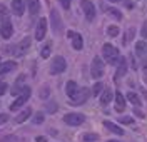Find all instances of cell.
Segmentation results:
<instances>
[{
  "label": "cell",
  "mask_w": 147,
  "mask_h": 142,
  "mask_svg": "<svg viewBox=\"0 0 147 142\" xmlns=\"http://www.w3.org/2000/svg\"><path fill=\"white\" fill-rule=\"evenodd\" d=\"M120 52L117 47H114L112 44H105L104 47H102V59L107 62V64H110V65H114V64H117L120 59Z\"/></svg>",
  "instance_id": "obj_1"
},
{
  "label": "cell",
  "mask_w": 147,
  "mask_h": 142,
  "mask_svg": "<svg viewBox=\"0 0 147 142\" xmlns=\"http://www.w3.org/2000/svg\"><path fill=\"white\" fill-rule=\"evenodd\" d=\"M30 94H32L30 87H28V85H25V87H24V90L20 92V95H18V97L15 99V100H13V102H12V105H10V110H12V112L18 110V109H20V107H22V105H24V104H25V102L28 100Z\"/></svg>",
  "instance_id": "obj_2"
},
{
  "label": "cell",
  "mask_w": 147,
  "mask_h": 142,
  "mask_svg": "<svg viewBox=\"0 0 147 142\" xmlns=\"http://www.w3.org/2000/svg\"><path fill=\"white\" fill-rule=\"evenodd\" d=\"M90 75L92 79H100L104 75V60L100 57H94L90 64Z\"/></svg>",
  "instance_id": "obj_3"
},
{
  "label": "cell",
  "mask_w": 147,
  "mask_h": 142,
  "mask_svg": "<svg viewBox=\"0 0 147 142\" xmlns=\"http://www.w3.org/2000/svg\"><path fill=\"white\" fill-rule=\"evenodd\" d=\"M64 122L67 125H72V127H77V125H80V124L85 122V115L84 114H79V112H70L64 115Z\"/></svg>",
  "instance_id": "obj_4"
},
{
  "label": "cell",
  "mask_w": 147,
  "mask_h": 142,
  "mask_svg": "<svg viewBox=\"0 0 147 142\" xmlns=\"http://www.w3.org/2000/svg\"><path fill=\"white\" fill-rule=\"evenodd\" d=\"M65 69H67V62H65L64 57H62V55L54 57V60H52V65H50L52 74H54V75H59V74L65 72Z\"/></svg>",
  "instance_id": "obj_5"
},
{
  "label": "cell",
  "mask_w": 147,
  "mask_h": 142,
  "mask_svg": "<svg viewBox=\"0 0 147 142\" xmlns=\"http://www.w3.org/2000/svg\"><path fill=\"white\" fill-rule=\"evenodd\" d=\"M89 95H90V90H89V89H85V87H82V89H79V92L70 99V104H72V105L85 104V102H87V99H89Z\"/></svg>",
  "instance_id": "obj_6"
},
{
  "label": "cell",
  "mask_w": 147,
  "mask_h": 142,
  "mask_svg": "<svg viewBox=\"0 0 147 142\" xmlns=\"http://www.w3.org/2000/svg\"><path fill=\"white\" fill-rule=\"evenodd\" d=\"M12 34H13V25H12V22H10L9 17L0 20V35L7 40V38L12 37Z\"/></svg>",
  "instance_id": "obj_7"
},
{
  "label": "cell",
  "mask_w": 147,
  "mask_h": 142,
  "mask_svg": "<svg viewBox=\"0 0 147 142\" xmlns=\"http://www.w3.org/2000/svg\"><path fill=\"white\" fill-rule=\"evenodd\" d=\"M80 5H82V10H84V15H85V19L92 22L94 17H95V7H94V3H92L90 0H82L80 2Z\"/></svg>",
  "instance_id": "obj_8"
},
{
  "label": "cell",
  "mask_w": 147,
  "mask_h": 142,
  "mask_svg": "<svg viewBox=\"0 0 147 142\" xmlns=\"http://www.w3.org/2000/svg\"><path fill=\"white\" fill-rule=\"evenodd\" d=\"M30 42H32V40H30V37H25L22 42H20V44H17V45H15V48H13V55H15V57L24 55L28 48H30Z\"/></svg>",
  "instance_id": "obj_9"
},
{
  "label": "cell",
  "mask_w": 147,
  "mask_h": 142,
  "mask_svg": "<svg viewBox=\"0 0 147 142\" xmlns=\"http://www.w3.org/2000/svg\"><path fill=\"white\" fill-rule=\"evenodd\" d=\"M67 35L70 37V40H72V47L75 48V50H82L84 38H82L80 34H77V32H74V30H69V32H67Z\"/></svg>",
  "instance_id": "obj_10"
},
{
  "label": "cell",
  "mask_w": 147,
  "mask_h": 142,
  "mask_svg": "<svg viewBox=\"0 0 147 142\" xmlns=\"http://www.w3.org/2000/svg\"><path fill=\"white\" fill-rule=\"evenodd\" d=\"M45 34H47V19H40L35 28V38L40 42V40H44Z\"/></svg>",
  "instance_id": "obj_11"
},
{
  "label": "cell",
  "mask_w": 147,
  "mask_h": 142,
  "mask_svg": "<svg viewBox=\"0 0 147 142\" xmlns=\"http://www.w3.org/2000/svg\"><path fill=\"white\" fill-rule=\"evenodd\" d=\"M50 22H52L54 32H60L62 30V20H60V15H59V12L55 9H52V12H50Z\"/></svg>",
  "instance_id": "obj_12"
},
{
  "label": "cell",
  "mask_w": 147,
  "mask_h": 142,
  "mask_svg": "<svg viewBox=\"0 0 147 142\" xmlns=\"http://www.w3.org/2000/svg\"><path fill=\"white\" fill-rule=\"evenodd\" d=\"M25 2L24 0H13L12 2V12H13V15H17V17H22L24 15V12H25Z\"/></svg>",
  "instance_id": "obj_13"
},
{
  "label": "cell",
  "mask_w": 147,
  "mask_h": 142,
  "mask_svg": "<svg viewBox=\"0 0 147 142\" xmlns=\"http://www.w3.org/2000/svg\"><path fill=\"white\" fill-rule=\"evenodd\" d=\"M15 69H17V62H13V60H7V62L0 64V75H5V74L12 72V70H15Z\"/></svg>",
  "instance_id": "obj_14"
},
{
  "label": "cell",
  "mask_w": 147,
  "mask_h": 142,
  "mask_svg": "<svg viewBox=\"0 0 147 142\" xmlns=\"http://www.w3.org/2000/svg\"><path fill=\"white\" fill-rule=\"evenodd\" d=\"M77 92H79V85H77V82L69 80V82H67V85H65V94H67V97H70V99H72Z\"/></svg>",
  "instance_id": "obj_15"
},
{
  "label": "cell",
  "mask_w": 147,
  "mask_h": 142,
  "mask_svg": "<svg viewBox=\"0 0 147 142\" xmlns=\"http://www.w3.org/2000/svg\"><path fill=\"white\" fill-rule=\"evenodd\" d=\"M114 99H115V110H117V112H122V110L125 109V99H124V95L120 94V90L115 92Z\"/></svg>",
  "instance_id": "obj_16"
},
{
  "label": "cell",
  "mask_w": 147,
  "mask_h": 142,
  "mask_svg": "<svg viewBox=\"0 0 147 142\" xmlns=\"http://www.w3.org/2000/svg\"><path fill=\"white\" fill-rule=\"evenodd\" d=\"M104 125H105V129L110 131V132L117 134V135H124V131H122V127H119L117 124L110 122V120H104Z\"/></svg>",
  "instance_id": "obj_17"
},
{
  "label": "cell",
  "mask_w": 147,
  "mask_h": 142,
  "mask_svg": "<svg viewBox=\"0 0 147 142\" xmlns=\"http://www.w3.org/2000/svg\"><path fill=\"white\" fill-rule=\"evenodd\" d=\"M136 54L139 57H147V42L146 40H139L136 44Z\"/></svg>",
  "instance_id": "obj_18"
},
{
  "label": "cell",
  "mask_w": 147,
  "mask_h": 142,
  "mask_svg": "<svg viewBox=\"0 0 147 142\" xmlns=\"http://www.w3.org/2000/svg\"><path fill=\"white\" fill-rule=\"evenodd\" d=\"M112 99H114V92H112V89H105L100 95V104L102 105H107L112 102Z\"/></svg>",
  "instance_id": "obj_19"
},
{
  "label": "cell",
  "mask_w": 147,
  "mask_h": 142,
  "mask_svg": "<svg viewBox=\"0 0 147 142\" xmlns=\"http://www.w3.org/2000/svg\"><path fill=\"white\" fill-rule=\"evenodd\" d=\"M27 9L30 12V15H37L40 10V2L38 0H27Z\"/></svg>",
  "instance_id": "obj_20"
},
{
  "label": "cell",
  "mask_w": 147,
  "mask_h": 142,
  "mask_svg": "<svg viewBox=\"0 0 147 142\" xmlns=\"http://www.w3.org/2000/svg\"><path fill=\"white\" fill-rule=\"evenodd\" d=\"M125 72H127V60H125L124 57H120V64H119V67H117L115 80H117L119 77H124V75H125Z\"/></svg>",
  "instance_id": "obj_21"
},
{
  "label": "cell",
  "mask_w": 147,
  "mask_h": 142,
  "mask_svg": "<svg viewBox=\"0 0 147 142\" xmlns=\"http://www.w3.org/2000/svg\"><path fill=\"white\" fill-rule=\"evenodd\" d=\"M32 115V109H25V110H22V112L18 114L17 117H15V124H22V122H25L28 117Z\"/></svg>",
  "instance_id": "obj_22"
},
{
  "label": "cell",
  "mask_w": 147,
  "mask_h": 142,
  "mask_svg": "<svg viewBox=\"0 0 147 142\" xmlns=\"http://www.w3.org/2000/svg\"><path fill=\"white\" fill-rule=\"evenodd\" d=\"M24 79H25L24 75H20V77L17 79V82H15V87H12V95H18L20 92H22V90H24V87H25V85H22Z\"/></svg>",
  "instance_id": "obj_23"
},
{
  "label": "cell",
  "mask_w": 147,
  "mask_h": 142,
  "mask_svg": "<svg viewBox=\"0 0 147 142\" xmlns=\"http://www.w3.org/2000/svg\"><path fill=\"white\" fill-rule=\"evenodd\" d=\"M127 100L132 105H136V107H140V104H142V102H140V99H139V95L136 94V92H129V94H127Z\"/></svg>",
  "instance_id": "obj_24"
},
{
  "label": "cell",
  "mask_w": 147,
  "mask_h": 142,
  "mask_svg": "<svg viewBox=\"0 0 147 142\" xmlns=\"http://www.w3.org/2000/svg\"><path fill=\"white\" fill-rule=\"evenodd\" d=\"M50 52H52V42H47L45 45H44V48H42V52H40V57L42 59H49Z\"/></svg>",
  "instance_id": "obj_25"
},
{
  "label": "cell",
  "mask_w": 147,
  "mask_h": 142,
  "mask_svg": "<svg viewBox=\"0 0 147 142\" xmlns=\"http://www.w3.org/2000/svg\"><path fill=\"white\" fill-rule=\"evenodd\" d=\"M105 12L109 13L110 17H114V19H117V20L122 19V13H120V10H117V9H112V7H109V9L105 10Z\"/></svg>",
  "instance_id": "obj_26"
},
{
  "label": "cell",
  "mask_w": 147,
  "mask_h": 142,
  "mask_svg": "<svg viewBox=\"0 0 147 142\" xmlns=\"http://www.w3.org/2000/svg\"><path fill=\"white\" fill-rule=\"evenodd\" d=\"M107 34H109L110 37H117V35H119V27L109 25V27H107Z\"/></svg>",
  "instance_id": "obj_27"
},
{
  "label": "cell",
  "mask_w": 147,
  "mask_h": 142,
  "mask_svg": "<svg viewBox=\"0 0 147 142\" xmlns=\"http://www.w3.org/2000/svg\"><path fill=\"white\" fill-rule=\"evenodd\" d=\"M99 135L97 134H84V141L85 142H97Z\"/></svg>",
  "instance_id": "obj_28"
},
{
  "label": "cell",
  "mask_w": 147,
  "mask_h": 142,
  "mask_svg": "<svg viewBox=\"0 0 147 142\" xmlns=\"http://www.w3.org/2000/svg\"><path fill=\"white\" fill-rule=\"evenodd\" d=\"M102 90H104V84H100V82L94 84V89H92V94H94V95H99Z\"/></svg>",
  "instance_id": "obj_29"
},
{
  "label": "cell",
  "mask_w": 147,
  "mask_h": 142,
  "mask_svg": "<svg viewBox=\"0 0 147 142\" xmlns=\"http://www.w3.org/2000/svg\"><path fill=\"white\" fill-rule=\"evenodd\" d=\"M44 119H45V115L42 112H37L35 115H34V124H42L44 122Z\"/></svg>",
  "instance_id": "obj_30"
},
{
  "label": "cell",
  "mask_w": 147,
  "mask_h": 142,
  "mask_svg": "<svg viewBox=\"0 0 147 142\" xmlns=\"http://www.w3.org/2000/svg\"><path fill=\"white\" fill-rule=\"evenodd\" d=\"M134 32H136L134 28H129L127 34H125V38H124V44H129V42L132 40V37H134Z\"/></svg>",
  "instance_id": "obj_31"
},
{
  "label": "cell",
  "mask_w": 147,
  "mask_h": 142,
  "mask_svg": "<svg viewBox=\"0 0 147 142\" xmlns=\"http://www.w3.org/2000/svg\"><path fill=\"white\" fill-rule=\"evenodd\" d=\"M9 17V10H7V7L5 5H0V20L7 19Z\"/></svg>",
  "instance_id": "obj_32"
},
{
  "label": "cell",
  "mask_w": 147,
  "mask_h": 142,
  "mask_svg": "<svg viewBox=\"0 0 147 142\" xmlns=\"http://www.w3.org/2000/svg\"><path fill=\"white\" fill-rule=\"evenodd\" d=\"M140 34H142L144 40H147V20L144 22V25H142V30H140Z\"/></svg>",
  "instance_id": "obj_33"
},
{
  "label": "cell",
  "mask_w": 147,
  "mask_h": 142,
  "mask_svg": "<svg viewBox=\"0 0 147 142\" xmlns=\"http://www.w3.org/2000/svg\"><path fill=\"white\" fill-rule=\"evenodd\" d=\"M120 124H134L132 117H120Z\"/></svg>",
  "instance_id": "obj_34"
},
{
  "label": "cell",
  "mask_w": 147,
  "mask_h": 142,
  "mask_svg": "<svg viewBox=\"0 0 147 142\" xmlns=\"http://www.w3.org/2000/svg\"><path fill=\"white\" fill-rule=\"evenodd\" d=\"M7 92V84L5 82H0V95H3Z\"/></svg>",
  "instance_id": "obj_35"
},
{
  "label": "cell",
  "mask_w": 147,
  "mask_h": 142,
  "mask_svg": "<svg viewBox=\"0 0 147 142\" xmlns=\"http://www.w3.org/2000/svg\"><path fill=\"white\" fill-rule=\"evenodd\" d=\"M7 120H9V115H7V114H0V125L5 124Z\"/></svg>",
  "instance_id": "obj_36"
},
{
  "label": "cell",
  "mask_w": 147,
  "mask_h": 142,
  "mask_svg": "<svg viewBox=\"0 0 147 142\" xmlns=\"http://www.w3.org/2000/svg\"><path fill=\"white\" fill-rule=\"evenodd\" d=\"M70 2H72V0H60V3L64 5V9H69V7H70Z\"/></svg>",
  "instance_id": "obj_37"
},
{
  "label": "cell",
  "mask_w": 147,
  "mask_h": 142,
  "mask_svg": "<svg viewBox=\"0 0 147 142\" xmlns=\"http://www.w3.org/2000/svg\"><path fill=\"white\" fill-rule=\"evenodd\" d=\"M55 109H57V104H49V110H50V114H54Z\"/></svg>",
  "instance_id": "obj_38"
},
{
  "label": "cell",
  "mask_w": 147,
  "mask_h": 142,
  "mask_svg": "<svg viewBox=\"0 0 147 142\" xmlns=\"http://www.w3.org/2000/svg\"><path fill=\"white\" fill-rule=\"evenodd\" d=\"M47 95H49V87H45V89L42 90V99H45Z\"/></svg>",
  "instance_id": "obj_39"
},
{
  "label": "cell",
  "mask_w": 147,
  "mask_h": 142,
  "mask_svg": "<svg viewBox=\"0 0 147 142\" xmlns=\"http://www.w3.org/2000/svg\"><path fill=\"white\" fill-rule=\"evenodd\" d=\"M35 142H47V139L44 137V135H38V137L35 139Z\"/></svg>",
  "instance_id": "obj_40"
},
{
  "label": "cell",
  "mask_w": 147,
  "mask_h": 142,
  "mask_svg": "<svg viewBox=\"0 0 147 142\" xmlns=\"http://www.w3.org/2000/svg\"><path fill=\"white\" fill-rule=\"evenodd\" d=\"M144 79L147 80V60L144 62Z\"/></svg>",
  "instance_id": "obj_41"
},
{
  "label": "cell",
  "mask_w": 147,
  "mask_h": 142,
  "mask_svg": "<svg viewBox=\"0 0 147 142\" xmlns=\"http://www.w3.org/2000/svg\"><path fill=\"white\" fill-rule=\"evenodd\" d=\"M125 7H127V9H132L134 5H132V2H125Z\"/></svg>",
  "instance_id": "obj_42"
},
{
  "label": "cell",
  "mask_w": 147,
  "mask_h": 142,
  "mask_svg": "<svg viewBox=\"0 0 147 142\" xmlns=\"http://www.w3.org/2000/svg\"><path fill=\"white\" fill-rule=\"evenodd\" d=\"M109 2H119V0H109Z\"/></svg>",
  "instance_id": "obj_43"
},
{
  "label": "cell",
  "mask_w": 147,
  "mask_h": 142,
  "mask_svg": "<svg viewBox=\"0 0 147 142\" xmlns=\"http://www.w3.org/2000/svg\"><path fill=\"white\" fill-rule=\"evenodd\" d=\"M109 142H119V141H109Z\"/></svg>",
  "instance_id": "obj_44"
}]
</instances>
